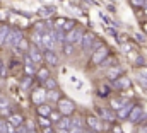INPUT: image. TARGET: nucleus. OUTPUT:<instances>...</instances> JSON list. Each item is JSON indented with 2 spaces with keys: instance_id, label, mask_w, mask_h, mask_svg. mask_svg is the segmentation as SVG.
I'll use <instances>...</instances> for the list:
<instances>
[{
  "instance_id": "obj_15",
  "label": "nucleus",
  "mask_w": 147,
  "mask_h": 133,
  "mask_svg": "<svg viewBox=\"0 0 147 133\" xmlns=\"http://www.w3.org/2000/svg\"><path fill=\"white\" fill-rule=\"evenodd\" d=\"M55 7H51V5H45V7H41L39 10H38V15L39 17H50V15H53L55 14Z\"/></svg>"
},
{
  "instance_id": "obj_33",
  "label": "nucleus",
  "mask_w": 147,
  "mask_h": 133,
  "mask_svg": "<svg viewBox=\"0 0 147 133\" xmlns=\"http://www.w3.org/2000/svg\"><path fill=\"white\" fill-rule=\"evenodd\" d=\"M24 70H26V75H29V77H33V75L36 73L34 65H24Z\"/></svg>"
},
{
  "instance_id": "obj_17",
  "label": "nucleus",
  "mask_w": 147,
  "mask_h": 133,
  "mask_svg": "<svg viewBox=\"0 0 147 133\" xmlns=\"http://www.w3.org/2000/svg\"><path fill=\"white\" fill-rule=\"evenodd\" d=\"M9 31H10V28H9V26L0 24V46H2V44H5V39H7V36H9Z\"/></svg>"
},
{
  "instance_id": "obj_9",
  "label": "nucleus",
  "mask_w": 147,
  "mask_h": 133,
  "mask_svg": "<svg viewBox=\"0 0 147 133\" xmlns=\"http://www.w3.org/2000/svg\"><path fill=\"white\" fill-rule=\"evenodd\" d=\"M28 55L31 56V60H33L34 63H43V53H41V48H38L36 44L29 46V50H28Z\"/></svg>"
},
{
  "instance_id": "obj_25",
  "label": "nucleus",
  "mask_w": 147,
  "mask_h": 133,
  "mask_svg": "<svg viewBox=\"0 0 147 133\" xmlns=\"http://www.w3.org/2000/svg\"><path fill=\"white\" fill-rule=\"evenodd\" d=\"M72 28H75V21H72V19H65V24L62 26V31H63V33H69Z\"/></svg>"
},
{
  "instance_id": "obj_37",
  "label": "nucleus",
  "mask_w": 147,
  "mask_h": 133,
  "mask_svg": "<svg viewBox=\"0 0 147 133\" xmlns=\"http://www.w3.org/2000/svg\"><path fill=\"white\" fill-rule=\"evenodd\" d=\"M29 84H31V77L28 75V79H26V80L22 82V87H24V89H28V87H29Z\"/></svg>"
},
{
  "instance_id": "obj_10",
  "label": "nucleus",
  "mask_w": 147,
  "mask_h": 133,
  "mask_svg": "<svg viewBox=\"0 0 147 133\" xmlns=\"http://www.w3.org/2000/svg\"><path fill=\"white\" fill-rule=\"evenodd\" d=\"M132 107H134V102H125L120 109H116V118L118 120H127L130 111H132Z\"/></svg>"
},
{
  "instance_id": "obj_35",
  "label": "nucleus",
  "mask_w": 147,
  "mask_h": 133,
  "mask_svg": "<svg viewBox=\"0 0 147 133\" xmlns=\"http://www.w3.org/2000/svg\"><path fill=\"white\" fill-rule=\"evenodd\" d=\"M134 65L135 66H144L146 65V60H144L142 56H137V62H134Z\"/></svg>"
},
{
  "instance_id": "obj_40",
  "label": "nucleus",
  "mask_w": 147,
  "mask_h": 133,
  "mask_svg": "<svg viewBox=\"0 0 147 133\" xmlns=\"http://www.w3.org/2000/svg\"><path fill=\"white\" fill-rule=\"evenodd\" d=\"M139 133H147V123H144V125L139 128Z\"/></svg>"
},
{
  "instance_id": "obj_38",
  "label": "nucleus",
  "mask_w": 147,
  "mask_h": 133,
  "mask_svg": "<svg viewBox=\"0 0 147 133\" xmlns=\"http://www.w3.org/2000/svg\"><path fill=\"white\" fill-rule=\"evenodd\" d=\"M5 123H7V121H3V120L0 118V133L5 132Z\"/></svg>"
},
{
  "instance_id": "obj_12",
  "label": "nucleus",
  "mask_w": 147,
  "mask_h": 133,
  "mask_svg": "<svg viewBox=\"0 0 147 133\" xmlns=\"http://www.w3.org/2000/svg\"><path fill=\"white\" fill-rule=\"evenodd\" d=\"M70 123H72V120L69 118V116H62L60 118V121L57 123V132L58 133H67L69 132V128H70Z\"/></svg>"
},
{
  "instance_id": "obj_29",
  "label": "nucleus",
  "mask_w": 147,
  "mask_h": 133,
  "mask_svg": "<svg viewBox=\"0 0 147 133\" xmlns=\"http://www.w3.org/2000/svg\"><path fill=\"white\" fill-rule=\"evenodd\" d=\"M41 34H43V33H39V31H36V33L33 34V43L36 44L38 48H43V43H41Z\"/></svg>"
},
{
  "instance_id": "obj_3",
  "label": "nucleus",
  "mask_w": 147,
  "mask_h": 133,
  "mask_svg": "<svg viewBox=\"0 0 147 133\" xmlns=\"http://www.w3.org/2000/svg\"><path fill=\"white\" fill-rule=\"evenodd\" d=\"M82 36H84V33L80 31V28H72L69 33H65V43H70V44H80Z\"/></svg>"
},
{
  "instance_id": "obj_36",
  "label": "nucleus",
  "mask_w": 147,
  "mask_h": 133,
  "mask_svg": "<svg viewBox=\"0 0 147 133\" xmlns=\"http://www.w3.org/2000/svg\"><path fill=\"white\" fill-rule=\"evenodd\" d=\"M16 133H28V128L22 126V125H19V126H16Z\"/></svg>"
},
{
  "instance_id": "obj_16",
  "label": "nucleus",
  "mask_w": 147,
  "mask_h": 133,
  "mask_svg": "<svg viewBox=\"0 0 147 133\" xmlns=\"http://www.w3.org/2000/svg\"><path fill=\"white\" fill-rule=\"evenodd\" d=\"M113 65H118V60H116L115 56H106V58L99 63L101 68H110V66H113Z\"/></svg>"
},
{
  "instance_id": "obj_11",
  "label": "nucleus",
  "mask_w": 147,
  "mask_h": 133,
  "mask_svg": "<svg viewBox=\"0 0 147 133\" xmlns=\"http://www.w3.org/2000/svg\"><path fill=\"white\" fill-rule=\"evenodd\" d=\"M86 121H87V125H89V130H92V132H96V133L103 132V125H101V121L98 120V116H87Z\"/></svg>"
},
{
  "instance_id": "obj_43",
  "label": "nucleus",
  "mask_w": 147,
  "mask_h": 133,
  "mask_svg": "<svg viewBox=\"0 0 147 133\" xmlns=\"http://www.w3.org/2000/svg\"><path fill=\"white\" fill-rule=\"evenodd\" d=\"M82 133H96V132H92V130H87V132H86V130H84Z\"/></svg>"
},
{
  "instance_id": "obj_19",
  "label": "nucleus",
  "mask_w": 147,
  "mask_h": 133,
  "mask_svg": "<svg viewBox=\"0 0 147 133\" xmlns=\"http://www.w3.org/2000/svg\"><path fill=\"white\" fill-rule=\"evenodd\" d=\"M50 113H51V107H50L48 104H45V102L38 104V114H39V116H48Z\"/></svg>"
},
{
  "instance_id": "obj_8",
  "label": "nucleus",
  "mask_w": 147,
  "mask_h": 133,
  "mask_svg": "<svg viewBox=\"0 0 147 133\" xmlns=\"http://www.w3.org/2000/svg\"><path fill=\"white\" fill-rule=\"evenodd\" d=\"M43 62H46L48 65H51V66H57L58 65V55L53 51V50H46L45 53H43Z\"/></svg>"
},
{
  "instance_id": "obj_26",
  "label": "nucleus",
  "mask_w": 147,
  "mask_h": 133,
  "mask_svg": "<svg viewBox=\"0 0 147 133\" xmlns=\"http://www.w3.org/2000/svg\"><path fill=\"white\" fill-rule=\"evenodd\" d=\"M46 99H50V101H58V99H60V96H58L57 89H50V91L46 92Z\"/></svg>"
},
{
  "instance_id": "obj_4",
  "label": "nucleus",
  "mask_w": 147,
  "mask_h": 133,
  "mask_svg": "<svg viewBox=\"0 0 147 133\" xmlns=\"http://www.w3.org/2000/svg\"><path fill=\"white\" fill-rule=\"evenodd\" d=\"M108 53H110V48H108V46H105V44H101V46H99V48H96V51L92 53L91 62H92V63H96V65H99V63L108 56Z\"/></svg>"
},
{
  "instance_id": "obj_31",
  "label": "nucleus",
  "mask_w": 147,
  "mask_h": 133,
  "mask_svg": "<svg viewBox=\"0 0 147 133\" xmlns=\"http://www.w3.org/2000/svg\"><path fill=\"white\" fill-rule=\"evenodd\" d=\"M123 104H125V101H120V99H113L111 101V107H113V109H120Z\"/></svg>"
},
{
  "instance_id": "obj_23",
  "label": "nucleus",
  "mask_w": 147,
  "mask_h": 133,
  "mask_svg": "<svg viewBox=\"0 0 147 133\" xmlns=\"http://www.w3.org/2000/svg\"><path fill=\"white\" fill-rule=\"evenodd\" d=\"M9 121H10L14 126H19V125H22V116H21V114H10V116H9Z\"/></svg>"
},
{
  "instance_id": "obj_30",
  "label": "nucleus",
  "mask_w": 147,
  "mask_h": 133,
  "mask_svg": "<svg viewBox=\"0 0 147 133\" xmlns=\"http://www.w3.org/2000/svg\"><path fill=\"white\" fill-rule=\"evenodd\" d=\"M72 51H74V44L63 43V53H65V55H72Z\"/></svg>"
},
{
  "instance_id": "obj_42",
  "label": "nucleus",
  "mask_w": 147,
  "mask_h": 133,
  "mask_svg": "<svg viewBox=\"0 0 147 133\" xmlns=\"http://www.w3.org/2000/svg\"><path fill=\"white\" fill-rule=\"evenodd\" d=\"M113 132H115V133H121V130H120L118 126H115V128H113Z\"/></svg>"
},
{
  "instance_id": "obj_13",
  "label": "nucleus",
  "mask_w": 147,
  "mask_h": 133,
  "mask_svg": "<svg viewBox=\"0 0 147 133\" xmlns=\"http://www.w3.org/2000/svg\"><path fill=\"white\" fill-rule=\"evenodd\" d=\"M106 75H108V79H110V80H115V79H118L120 75H123V68H121L120 65H113V66L108 68Z\"/></svg>"
},
{
  "instance_id": "obj_1",
  "label": "nucleus",
  "mask_w": 147,
  "mask_h": 133,
  "mask_svg": "<svg viewBox=\"0 0 147 133\" xmlns=\"http://www.w3.org/2000/svg\"><path fill=\"white\" fill-rule=\"evenodd\" d=\"M127 120H128L130 123H135V125L144 123V121H146V111L142 109V106H134Z\"/></svg>"
},
{
  "instance_id": "obj_44",
  "label": "nucleus",
  "mask_w": 147,
  "mask_h": 133,
  "mask_svg": "<svg viewBox=\"0 0 147 133\" xmlns=\"http://www.w3.org/2000/svg\"><path fill=\"white\" fill-rule=\"evenodd\" d=\"M144 31H146V33H147V24H146V26H144Z\"/></svg>"
},
{
  "instance_id": "obj_28",
  "label": "nucleus",
  "mask_w": 147,
  "mask_h": 133,
  "mask_svg": "<svg viewBox=\"0 0 147 133\" xmlns=\"http://www.w3.org/2000/svg\"><path fill=\"white\" fill-rule=\"evenodd\" d=\"M38 123H39L43 128H48V126L51 125V121H50V118H48V116H39V118H38Z\"/></svg>"
},
{
  "instance_id": "obj_27",
  "label": "nucleus",
  "mask_w": 147,
  "mask_h": 133,
  "mask_svg": "<svg viewBox=\"0 0 147 133\" xmlns=\"http://www.w3.org/2000/svg\"><path fill=\"white\" fill-rule=\"evenodd\" d=\"M43 84H45V87H46L48 91H50V89H57V80H55V79H51V77H48Z\"/></svg>"
},
{
  "instance_id": "obj_32",
  "label": "nucleus",
  "mask_w": 147,
  "mask_h": 133,
  "mask_svg": "<svg viewBox=\"0 0 147 133\" xmlns=\"http://www.w3.org/2000/svg\"><path fill=\"white\" fill-rule=\"evenodd\" d=\"M70 128H82V120L80 118H74L70 123Z\"/></svg>"
},
{
  "instance_id": "obj_41",
  "label": "nucleus",
  "mask_w": 147,
  "mask_h": 133,
  "mask_svg": "<svg viewBox=\"0 0 147 133\" xmlns=\"http://www.w3.org/2000/svg\"><path fill=\"white\" fill-rule=\"evenodd\" d=\"M135 36H137V39H139V41H140V43H144V41H146V38H144V36H142V34H135Z\"/></svg>"
},
{
  "instance_id": "obj_7",
  "label": "nucleus",
  "mask_w": 147,
  "mask_h": 133,
  "mask_svg": "<svg viewBox=\"0 0 147 133\" xmlns=\"http://www.w3.org/2000/svg\"><path fill=\"white\" fill-rule=\"evenodd\" d=\"M94 41H96V36L92 33H84L82 36V41H80V46H82V50L84 51H89V50H92V46H94Z\"/></svg>"
},
{
  "instance_id": "obj_22",
  "label": "nucleus",
  "mask_w": 147,
  "mask_h": 133,
  "mask_svg": "<svg viewBox=\"0 0 147 133\" xmlns=\"http://www.w3.org/2000/svg\"><path fill=\"white\" fill-rule=\"evenodd\" d=\"M62 116H63V114H62L60 111H53V109H51V113L48 114V118H50V121H51V123H58Z\"/></svg>"
},
{
  "instance_id": "obj_5",
  "label": "nucleus",
  "mask_w": 147,
  "mask_h": 133,
  "mask_svg": "<svg viewBox=\"0 0 147 133\" xmlns=\"http://www.w3.org/2000/svg\"><path fill=\"white\" fill-rule=\"evenodd\" d=\"M21 39H22V33H21V29H10V31H9V36H7V39H5V44L16 48V46L19 44Z\"/></svg>"
},
{
  "instance_id": "obj_24",
  "label": "nucleus",
  "mask_w": 147,
  "mask_h": 133,
  "mask_svg": "<svg viewBox=\"0 0 147 133\" xmlns=\"http://www.w3.org/2000/svg\"><path fill=\"white\" fill-rule=\"evenodd\" d=\"M36 75H38V79H39L41 82H45V80L50 77V70H48V68H39Z\"/></svg>"
},
{
  "instance_id": "obj_21",
  "label": "nucleus",
  "mask_w": 147,
  "mask_h": 133,
  "mask_svg": "<svg viewBox=\"0 0 147 133\" xmlns=\"http://www.w3.org/2000/svg\"><path fill=\"white\" fill-rule=\"evenodd\" d=\"M16 48H17V51H21V53H26V51H28V50H29V41H28V39H24V38H22V39H21V41H19V44H17V46H16Z\"/></svg>"
},
{
  "instance_id": "obj_18",
  "label": "nucleus",
  "mask_w": 147,
  "mask_h": 133,
  "mask_svg": "<svg viewBox=\"0 0 147 133\" xmlns=\"http://www.w3.org/2000/svg\"><path fill=\"white\" fill-rule=\"evenodd\" d=\"M96 113L103 118V120H106V121H113V114H111L108 109H103V107H96Z\"/></svg>"
},
{
  "instance_id": "obj_14",
  "label": "nucleus",
  "mask_w": 147,
  "mask_h": 133,
  "mask_svg": "<svg viewBox=\"0 0 147 133\" xmlns=\"http://www.w3.org/2000/svg\"><path fill=\"white\" fill-rule=\"evenodd\" d=\"M130 79L128 77H123V75H120L118 79H115V87L116 89H128L130 87Z\"/></svg>"
},
{
  "instance_id": "obj_34",
  "label": "nucleus",
  "mask_w": 147,
  "mask_h": 133,
  "mask_svg": "<svg viewBox=\"0 0 147 133\" xmlns=\"http://www.w3.org/2000/svg\"><path fill=\"white\" fill-rule=\"evenodd\" d=\"M5 73H7V70H5V62L0 58V77L3 79V77H5Z\"/></svg>"
},
{
  "instance_id": "obj_20",
  "label": "nucleus",
  "mask_w": 147,
  "mask_h": 133,
  "mask_svg": "<svg viewBox=\"0 0 147 133\" xmlns=\"http://www.w3.org/2000/svg\"><path fill=\"white\" fill-rule=\"evenodd\" d=\"M33 99H34L36 104L45 102V99H46V92H45V91H34V92H33Z\"/></svg>"
},
{
  "instance_id": "obj_6",
  "label": "nucleus",
  "mask_w": 147,
  "mask_h": 133,
  "mask_svg": "<svg viewBox=\"0 0 147 133\" xmlns=\"http://www.w3.org/2000/svg\"><path fill=\"white\" fill-rule=\"evenodd\" d=\"M58 109L63 116H69L75 111V106L70 99H58Z\"/></svg>"
},
{
  "instance_id": "obj_2",
  "label": "nucleus",
  "mask_w": 147,
  "mask_h": 133,
  "mask_svg": "<svg viewBox=\"0 0 147 133\" xmlns=\"http://www.w3.org/2000/svg\"><path fill=\"white\" fill-rule=\"evenodd\" d=\"M41 43H43V48L45 50H55L57 48V39H55L53 29L45 31V33L41 34Z\"/></svg>"
},
{
  "instance_id": "obj_39",
  "label": "nucleus",
  "mask_w": 147,
  "mask_h": 133,
  "mask_svg": "<svg viewBox=\"0 0 147 133\" xmlns=\"http://www.w3.org/2000/svg\"><path fill=\"white\" fill-rule=\"evenodd\" d=\"M132 3L137 5V7H142V5H144V0H132Z\"/></svg>"
}]
</instances>
